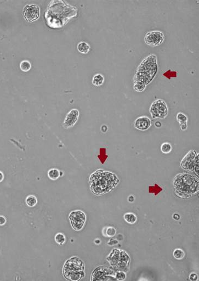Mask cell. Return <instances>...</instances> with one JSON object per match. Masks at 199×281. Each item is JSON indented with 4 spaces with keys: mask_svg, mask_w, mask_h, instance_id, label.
Returning <instances> with one entry per match:
<instances>
[{
    "mask_svg": "<svg viewBox=\"0 0 199 281\" xmlns=\"http://www.w3.org/2000/svg\"><path fill=\"white\" fill-rule=\"evenodd\" d=\"M199 158H197V159H196V162H195V166H194V170H193V171L194 172L196 176L198 177V178H199Z\"/></svg>",
    "mask_w": 199,
    "mask_h": 281,
    "instance_id": "obj_25",
    "label": "cell"
},
{
    "mask_svg": "<svg viewBox=\"0 0 199 281\" xmlns=\"http://www.w3.org/2000/svg\"><path fill=\"white\" fill-rule=\"evenodd\" d=\"M176 119L177 122L179 123V125L187 124L188 119L187 116L183 113L179 112L176 116Z\"/></svg>",
    "mask_w": 199,
    "mask_h": 281,
    "instance_id": "obj_18",
    "label": "cell"
},
{
    "mask_svg": "<svg viewBox=\"0 0 199 281\" xmlns=\"http://www.w3.org/2000/svg\"><path fill=\"white\" fill-rule=\"evenodd\" d=\"M48 176L51 180L55 181L60 177V171L57 169H50L48 172Z\"/></svg>",
    "mask_w": 199,
    "mask_h": 281,
    "instance_id": "obj_15",
    "label": "cell"
},
{
    "mask_svg": "<svg viewBox=\"0 0 199 281\" xmlns=\"http://www.w3.org/2000/svg\"><path fill=\"white\" fill-rule=\"evenodd\" d=\"M146 86L140 82H137L134 84L133 88L134 90L138 92H142L145 89Z\"/></svg>",
    "mask_w": 199,
    "mask_h": 281,
    "instance_id": "obj_23",
    "label": "cell"
},
{
    "mask_svg": "<svg viewBox=\"0 0 199 281\" xmlns=\"http://www.w3.org/2000/svg\"><path fill=\"white\" fill-rule=\"evenodd\" d=\"M173 256L177 260H182L184 257V252L180 249H175L173 252Z\"/></svg>",
    "mask_w": 199,
    "mask_h": 281,
    "instance_id": "obj_22",
    "label": "cell"
},
{
    "mask_svg": "<svg viewBox=\"0 0 199 281\" xmlns=\"http://www.w3.org/2000/svg\"><path fill=\"white\" fill-rule=\"evenodd\" d=\"M69 219L74 230L75 231H80L84 226L86 217L83 212L76 210L70 214Z\"/></svg>",
    "mask_w": 199,
    "mask_h": 281,
    "instance_id": "obj_7",
    "label": "cell"
},
{
    "mask_svg": "<svg viewBox=\"0 0 199 281\" xmlns=\"http://www.w3.org/2000/svg\"><path fill=\"white\" fill-rule=\"evenodd\" d=\"M90 45L84 41H81L78 45V51L83 54L88 53L90 50Z\"/></svg>",
    "mask_w": 199,
    "mask_h": 281,
    "instance_id": "obj_13",
    "label": "cell"
},
{
    "mask_svg": "<svg viewBox=\"0 0 199 281\" xmlns=\"http://www.w3.org/2000/svg\"><path fill=\"white\" fill-rule=\"evenodd\" d=\"M31 66V63L28 60H23L20 64V68L23 72H28Z\"/></svg>",
    "mask_w": 199,
    "mask_h": 281,
    "instance_id": "obj_20",
    "label": "cell"
},
{
    "mask_svg": "<svg viewBox=\"0 0 199 281\" xmlns=\"http://www.w3.org/2000/svg\"><path fill=\"white\" fill-rule=\"evenodd\" d=\"M144 42L151 47H158L161 45L165 40L163 32L160 30L149 31L144 36Z\"/></svg>",
    "mask_w": 199,
    "mask_h": 281,
    "instance_id": "obj_6",
    "label": "cell"
},
{
    "mask_svg": "<svg viewBox=\"0 0 199 281\" xmlns=\"http://www.w3.org/2000/svg\"><path fill=\"white\" fill-rule=\"evenodd\" d=\"M197 158H199V153L196 150H190L181 160L180 166L186 171H193Z\"/></svg>",
    "mask_w": 199,
    "mask_h": 281,
    "instance_id": "obj_8",
    "label": "cell"
},
{
    "mask_svg": "<svg viewBox=\"0 0 199 281\" xmlns=\"http://www.w3.org/2000/svg\"><path fill=\"white\" fill-rule=\"evenodd\" d=\"M116 278L118 280H124L126 278V275L124 272H118L116 274Z\"/></svg>",
    "mask_w": 199,
    "mask_h": 281,
    "instance_id": "obj_26",
    "label": "cell"
},
{
    "mask_svg": "<svg viewBox=\"0 0 199 281\" xmlns=\"http://www.w3.org/2000/svg\"><path fill=\"white\" fill-rule=\"evenodd\" d=\"M152 122L147 116H141L135 120L134 127L139 131H146L151 127Z\"/></svg>",
    "mask_w": 199,
    "mask_h": 281,
    "instance_id": "obj_11",
    "label": "cell"
},
{
    "mask_svg": "<svg viewBox=\"0 0 199 281\" xmlns=\"http://www.w3.org/2000/svg\"><path fill=\"white\" fill-rule=\"evenodd\" d=\"M84 264L76 257H73L66 261L63 267V274L69 281H78L84 276Z\"/></svg>",
    "mask_w": 199,
    "mask_h": 281,
    "instance_id": "obj_4",
    "label": "cell"
},
{
    "mask_svg": "<svg viewBox=\"0 0 199 281\" xmlns=\"http://www.w3.org/2000/svg\"><path fill=\"white\" fill-rule=\"evenodd\" d=\"M124 220L130 224H134L137 221V216L133 213H126V214H124Z\"/></svg>",
    "mask_w": 199,
    "mask_h": 281,
    "instance_id": "obj_16",
    "label": "cell"
},
{
    "mask_svg": "<svg viewBox=\"0 0 199 281\" xmlns=\"http://www.w3.org/2000/svg\"><path fill=\"white\" fill-rule=\"evenodd\" d=\"M119 181V178L115 174L100 169L90 175L89 184L90 191L93 193L96 196H101L115 189Z\"/></svg>",
    "mask_w": 199,
    "mask_h": 281,
    "instance_id": "obj_1",
    "label": "cell"
},
{
    "mask_svg": "<svg viewBox=\"0 0 199 281\" xmlns=\"http://www.w3.org/2000/svg\"><path fill=\"white\" fill-rule=\"evenodd\" d=\"M25 202L29 207H34L38 203V199L34 195H30L26 197Z\"/></svg>",
    "mask_w": 199,
    "mask_h": 281,
    "instance_id": "obj_17",
    "label": "cell"
},
{
    "mask_svg": "<svg viewBox=\"0 0 199 281\" xmlns=\"http://www.w3.org/2000/svg\"><path fill=\"white\" fill-rule=\"evenodd\" d=\"M104 82V77L100 74H96L94 75L92 79V84L95 86H100Z\"/></svg>",
    "mask_w": 199,
    "mask_h": 281,
    "instance_id": "obj_14",
    "label": "cell"
},
{
    "mask_svg": "<svg viewBox=\"0 0 199 281\" xmlns=\"http://www.w3.org/2000/svg\"><path fill=\"white\" fill-rule=\"evenodd\" d=\"M173 184L175 193L182 198H188L199 192V180L188 173L176 175Z\"/></svg>",
    "mask_w": 199,
    "mask_h": 281,
    "instance_id": "obj_3",
    "label": "cell"
},
{
    "mask_svg": "<svg viewBox=\"0 0 199 281\" xmlns=\"http://www.w3.org/2000/svg\"><path fill=\"white\" fill-rule=\"evenodd\" d=\"M66 238L65 236L63 233H58L55 236V241L59 245H63L66 242Z\"/></svg>",
    "mask_w": 199,
    "mask_h": 281,
    "instance_id": "obj_21",
    "label": "cell"
},
{
    "mask_svg": "<svg viewBox=\"0 0 199 281\" xmlns=\"http://www.w3.org/2000/svg\"><path fill=\"white\" fill-rule=\"evenodd\" d=\"M3 178H4L3 174L2 172L0 171V182L3 181Z\"/></svg>",
    "mask_w": 199,
    "mask_h": 281,
    "instance_id": "obj_30",
    "label": "cell"
},
{
    "mask_svg": "<svg viewBox=\"0 0 199 281\" xmlns=\"http://www.w3.org/2000/svg\"><path fill=\"white\" fill-rule=\"evenodd\" d=\"M172 150V147L171 144L168 142H164L162 144L161 146V150L164 154H168Z\"/></svg>",
    "mask_w": 199,
    "mask_h": 281,
    "instance_id": "obj_19",
    "label": "cell"
},
{
    "mask_svg": "<svg viewBox=\"0 0 199 281\" xmlns=\"http://www.w3.org/2000/svg\"><path fill=\"white\" fill-rule=\"evenodd\" d=\"M158 69L157 57L154 54H150L137 67L133 79V84L140 82L145 86L148 85L155 78Z\"/></svg>",
    "mask_w": 199,
    "mask_h": 281,
    "instance_id": "obj_2",
    "label": "cell"
},
{
    "mask_svg": "<svg viewBox=\"0 0 199 281\" xmlns=\"http://www.w3.org/2000/svg\"><path fill=\"white\" fill-rule=\"evenodd\" d=\"M116 233V231L115 228L112 227H109L107 228L106 230V236L108 237H112L115 235Z\"/></svg>",
    "mask_w": 199,
    "mask_h": 281,
    "instance_id": "obj_24",
    "label": "cell"
},
{
    "mask_svg": "<svg viewBox=\"0 0 199 281\" xmlns=\"http://www.w3.org/2000/svg\"><path fill=\"white\" fill-rule=\"evenodd\" d=\"M190 279L191 281H196L197 279V276L195 273H191L190 276Z\"/></svg>",
    "mask_w": 199,
    "mask_h": 281,
    "instance_id": "obj_28",
    "label": "cell"
},
{
    "mask_svg": "<svg viewBox=\"0 0 199 281\" xmlns=\"http://www.w3.org/2000/svg\"><path fill=\"white\" fill-rule=\"evenodd\" d=\"M23 13V15L28 22H33L38 19L40 16V8L38 5H27L24 8Z\"/></svg>",
    "mask_w": 199,
    "mask_h": 281,
    "instance_id": "obj_9",
    "label": "cell"
},
{
    "mask_svg": "<svg viewBox=\"0 0 199 281\" xmlns=\"http://www.w3.org/2000/svg\"><path fill=\"white\" fill-rule=\"evenodd\" d=\"M173 218L176 220H178L179 219H180V216L178 214H174L173 216Z\"/></svg>",
    "mask_w": 199,
    "mask_h": 281,
    "instance_id": "obj_29",
    "label": "cell"
},
{
    "mask_svg": "<svg viewBox=\"0 0 199 281\" xmlns=\"http://www.w3.org/2000/svg\"><path fill=\"white\" fill-rule=\"evenodd\" d=\"M80 113L78 110H72L67 114L63 122V126L66 128L73 127L76 124L78 119Z\"/></svg>",
    "mask_w": 199,
    "mask_h": 281,
    "instance_id": "obj_10",
    "label": "cell"
},
{
    "mask_svg": "<svg viewBox=\"0 0 199 281\" xmlns=\"http://www.w3.org/2000/svg\"><path fill=\"white\" fill-rule=\"evenodd\" d=\"M149 112L153 119H164L168 114L167 103L161 99L154 101L150 107Z\"/></svg>",
    "mask_w": 199,
    "mask_h": 281,
    "instance_id": "obj_5",
    "label": "cell"
},
{
    "mask_svg": "<svg viewBox=\"0 0 199 281\" xmlns=\"http://www.w3.org/2000/svg\"><path fill=\"white\" fill-rule=\"evenodd\" d=\"M112 270L108 269L107 267H100L95 270L92 274V280H104L103 277H109L110 276L114 277Z\"/></svg>",
    "mask_w": 199,
    "mask_h": 281,
    "instance_id": "obj_12",
    "label": "cell"
},
{
    "mask_svg": "<svg viewBox=\"0 0 199 281\" xmlns=\"http://www.w3.org/2000/svg\"><path fill=\"white\" fill-rule=\"evenodd\" d=\"M6 222V219L3 216L0 215V226L4 225Z\"/></svg>",
    "mask_w": 199,
    "mask_h": 281,
    "instance_id": "obj_27",
    "label": "cell"
}]
</instances>
